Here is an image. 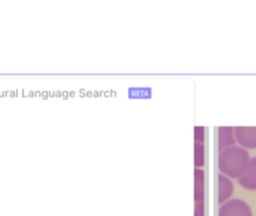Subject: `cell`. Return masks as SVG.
<instances>
[{
	"label": "cell",
	"instance_id": "6da1fadb",
	"mask_svg": "<svg viewBox=\"0 0 256 216\" xmlns=\"http://www.w3.org/2000/svg\"><path fill=\"white\" fill-rule=\"evenodd\" d=\"M220 216H252V212L242 200H231L220 208Z\"/></svg>",
	"mask_w": 256,
	"mask_h": 216
},
{
	"label": "cell",
	"instance_id": "7a4b0ae2",
	"mask_svg": "<svg viewBox=\"0 0 256 216\" xmlns=\"http://www.w3.org/2000/svg\"><path fill=\"white\" fill-rule=\"evenodd\" d=\"M238 180L242 188L248 190H256V158L248 162Z\"/></svg>",
	"mask_w": 256,
	"mask_h": 216
},
{
	"label": "cell",
	"instance_id": "3957f363",
	"mask_svg": "<svg viewBox=\"0 0 256 216\" xmlns=\"http://www.w3.org/2000/svg\"><path fill=\"white\" fill-rule=\"evenodd\" d=\"M238 138L241 144L250 148L256 147V127L254 128H238L236 130Z\"/></svg>",
	"mask_w": 256,
	"mask_h": 216
},
{
	"label": "cell",
	"instance_id": "277c9868",
	"mask_svg": "<svg viewBox=\"0 0 256 216\" xmlns=\"http://www.w3.org/2000/svg\"><path fill=\"white\" fill-rule=\"evenodd\" d=\"M232 192V185L228 180L226 178H221V186H220V196H218V200L224 201L228 198Z\"/></svg>",
	"mask_w": 256,
	"mask_h": 216
}]
</instances>
